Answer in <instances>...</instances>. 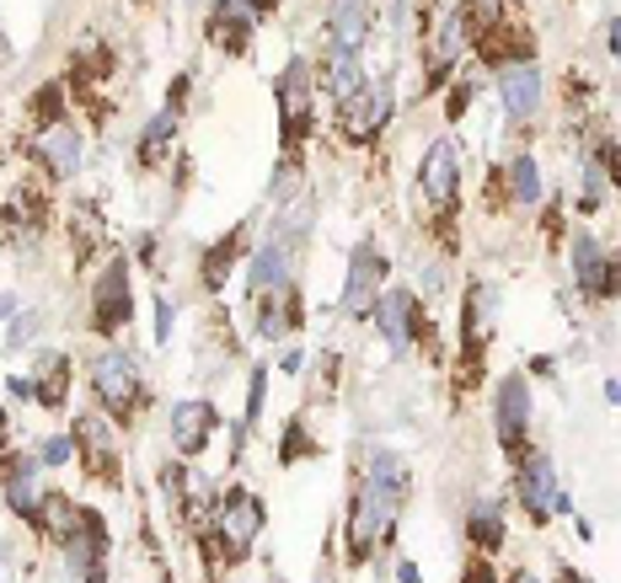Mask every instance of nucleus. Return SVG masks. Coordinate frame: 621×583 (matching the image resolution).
Returning <instances> with one entry per match:
<instances>
[{
    "label": "nucleus",
    "instance_id": "nucleus-33",
    "mask_svg": "<svg viewBox=\"0 0 621 583\" xmlns=\"http://www.w3.org/2000/svg\"><path fill=\"white\" fill-rule=\"evenodd\" d=\"M172 338V300L166 295H155V342Z\"/></svg>",
    "mask_w": 621,
    "mask_h": 583
},
{
    "label": "nucleus",
    "instance_id": "nucleus-30",
    "mask_svg": "<svg viewBox=\"0 0 621 583\" xmlns=\"http://www.w3.org/2000/svg\"><path fill=\"white\" fill-rule=\"evenodd\" d=\"M263 397H268V365L252 369V386H247V429L263 418Z\"/></svg>",
    "mask_w": 621,
    "mask_h": 583
},
{
    "label": "nucleus",
    "instance_id": "nucleus-2",
    "mask_svg": "<svg viewBox=\"0 0 621 583\" xmlns=\"http://www.w3.org/2000/svg\"><path fill=\"white\" fill-rule=\"evenodd\" d=\"M92 391H96L102 412H108L113 423H134V412L145 407V380H140L134 359L119 354V348L92 354Z\"/></svg>",
    "mask_w": 621,
    "mask_h": 583
},
{
    "label": "nucleus",
    "instance_id": "nucleus-9",
    "mask_svg": "<svg viewBox=\"0 0 621 583\" xmlns=\"http://www.w3.org/2000/svg\"><path fill=\"white\" fill-rule=\"evenodd\" d=\"M568 252H573V284H579V295H590V300H617V289H621L617 252H605L594 236H573Z\"/></svg>",
    "mask_w": 621,
    "mask_h": 583
},
{
    "label": "nucleus",
    "instance_id": "nucleus-8",
    "mask_svg": "<svg viewBox=\"0 0 621 583\" xmlns=\"http://www.w3.org/2000/svg\"><path fill=\"white\" fill-rule=\"evenodd\" d=\"M493 423H498V444L509 456H526V433H530V380L526 375H503L498 380Z\"/></svg>",
    "mask_w": 621,
    "mask_h": 583
},
{
    "label": "nucleus",
    "instance_id": "nucleus-16",
    "mask_svg": "<svg viewBox=\"0 0 621 583\" xmlns=\"http://www.w3.org/2000/svg\"><path fill=\"white\" fill-rule=\"evenodd\" d=\"M279 119H284L289 145L310 129V64L306 60L284 64V75H279Z\"/></svg>",
    "mask_w": 621,
    "mask_h": 583
},
{
    "label": "nucleus",
    "instance_id": "nucleus-23",
    "mask_svg": "<svg viewBox=\"0 0 621 583\" xmlns=\"http://www.w3.org/2000/svg\"><path fill=\"white\" fill-rule=\"evenodd\" d=\"M242 242H247V225H236L231 236H220V242L204 252V268H198L204 289H225V278H231V268H236V252H242Z\"/></svg>",
    "mask_w": 621,
    "mask_h": 583
},
{
    "label": "nucleus",
    "instance_id": "nucleus-38",
    "mask_svg": "<svg viewBox=\"0 0 621 583\" xmlns=\"http://www.w3.org/2000/svg\"><path fill=\"white\" fill-rule=\"evenodd\" d=\"M509 583H541V579H536V573H526V567H520V573H509Z\"/></svg>",
    "mask_w": 621,
    "mask_h": 583
},
{
    "label": "nucleus",
    "instance_id": "nucleus-32",
    "mask_svg": "<svg viewBox=\"0 0 621 583\" xmlns=\"http://www.w3.org/2000/svg\"><path fill=\"white\" fill-rule=\"evenodd\" d=\"M295 177H301V166H295V155L279 166V177H274V187H268V198H284L289 187H295Z\"/></svg>",
    "mask_w": 621,
    "mask_h": 583
},
{
    "label": "nucleus",
    "instance_id": "nucleus-13",
    "mask_svg": "<svg viewBox=\"0 0 621 583\" xmlns=\"http://www.w3.org/2000/svg\"><path fill=\"white\" fill-rule=\"evenodd\" d=\"M247 284H252V300L263 295H279V289H295V246L289 242H263L252 252V268H247Z\"/></svg>",
    "mask_w": 621,
    "mask_h": 583
},
{
    "label": "nucleus",
    "instance_id": "nucleus-11",
    "mask_svg": "<svg viewBox=\"0 0 621 583\" xmlns=\"http://www.w3.org/2000/svg\"><path fill=\"white\" fill-rule=\"evenodd\" d=\"M466 32H471V17L461 11V0L435 17V28H429V86H445V75L466 54Z\"/></svg>",
    "mask_w": 621,
    "mask_h": 583
},
{
    "label": "nucleus",
    "instance_id": "nucleus-4",
    "mask_svg": "<svg viewBox=\"0 0 621 583\" xmlns=\"http://www.w3.org/2000/svg\"><path fill=\"white\" fill-rule=\"evenodd\" d=\"M391 108H397V86H391V81H365L354 96H343L338 102L343 140H354V145L375 140V134L386 129V119H391Z\"/></svg>",
    "mask_w": 621,
    "mask_h": 583
},
{
    "label": "nucleus",
    "instance_id": "nucleus-28",
    "mask_svg": "<svg viewBox=\"0 0 621 583\" xmlns=\"http://www.w3.org/2000/svg\"><path fill=\"white\" fill-rule=\"evenodd\" d=\"M172 134H177V108H161V113H155V119L145 123V134H140V145H134V155H140L145 166H151L155 155H161L166 145H172Z\"/></svg>",
    "mask_w": 621,
    "mask_h": 583
},
{
    "label": "nucleus",
    "instance_id": "nucleus-31",
    "mask_svg": "<svg viewBox=\"0 0 621 583\" xmlns=\"http://www.w3.org/2000/svg\"><path fill=\"white\" fill-rule=\"evenodd\" d=\"M471 96H477V81H461L456 92H450V102H445V113H450V123L466 119V108H471Z\"/></svg>",
    "mask_w": 621,
    "mask_h": 583
},
{
    "label": "nucleus",
    "instance_id": "nucleus-25",
    "mask_svg": "<svg viewBox=\"0 0 621 583\" xmlns=\"http://www.w3.org/2000/svg\"><path fill=\"white\" fill-rule=\"evenodd\" d=\"M64 397H70V359L64 354H43V369L32 375V401H43L54 412V407H64Z\"/></svg>",
    "mask_w": 621,
    "mask_h": 583
},
{
    "label": "nucleus",
    "instance_id": "nucleus-5",
    "mask_svg": "<svg viewBox=\"0 0 621 583\" xmlns=\"http://www.w3.org/2000/svg\"><path fill=\"white\" fill-rule=\"evenodd\" d=\"M386 274H391V263H386V252L375 242H359L354 246V257H348V278H343V310L348 316H370L375 300H380V289H386Z\"/></svg>",
    "mask_w": 621,
    "mask_h": 583
},
{
    "label": "nucleus",
    "instance_id": "nucleus-15",
    "mask_svg": "<svg viewBox=\"0 0 621 583\" xmlns=\"http://www.w3.org/2000/svg\"><path fill=\"white\" fill-rule=\"evenodd\" d=\"M220 429V412H215V401H177L172 407V444H177V456H204L210 450V439H215Z\"/></svg>",
    "mask_w": 621,
    "mask_h": 583
},
{
    "label": "nucleus",
    "instance_id": "nucleus-29",
    "mask_svg": "<svg viewBox=\"0 0 621 583\" xmlns=\"http://www.w3.org/2000/svg\"><path fill=\"white\" fill-rule=\"evenodd\" d=\"M70 456H75V433H49L38 444V461L43 466H70Z\"/></svg>",
    "mask_w": 621,
    "mask_h": 583
},
{
    "label": "nucleus",
    "instance_id": "nucleus-7",
    "mask_svg": "<svg viewBox=\"0 0 621 583\" xmlns=\"http://www.w3.org/2000/svg\"><path fill=\"white\" fill-rule=\"evenodd\" d=\"M370 316H375V327H380V338L391 342L397 354H407V348L418 342V333H424V306H418V295L403 289V284H397V289L386 284Z\"/></svg>",
    "mask_w": 621,
    "mask_h": 583
},
{
    "label": "nucleus",
    "instance_id": "nucleus-39",
    "mask_svg": "<svg viewBox=\"0 0 621 583\" xmlns=\"http://www.w3.org/2000/svg\"><path fill=\"white\" fill-rule=\"evenodd\" d=\"M0 316H17V300L11 295H0Z\"/></svg>",
    "mask_w": 621,
    "mask_h": 583
},
{
    "label": "nucleus",
    "instance_id": "nucleus-40",
    "mask_svg": "<svg viewBox=\"0 0 621 583\" xmlns=\"http://www.w3.org/2000/svg\"><path fill=\"white\" fill-rule=\"evenodd\" d=\"M0 583H6V573H0Z\"/></svg>",
    "mask_w": 621,
    "mask_h": 583
},
{
    "label": "nucleus",
    "instance_id": "nucleus-27",
    "mask_svg": "<svg viewBox=\"0 0 621 583\" xmlns=\"http://www.w3.org/2000/svg\"><path fill=\"white\" fill-rule=\"evenodd\" d=\"M365 86V64H359V49H333L327 54V92L338 96H354Z\"/></svg>",
    "mask_w": 621,
    "mask_h": 583
},
{
    "label": "nucleus",
    "instance_id": "nucleus-35",
    "mask_svg": "<svg viewBox=\"0 0 621 583\" xmlns=\"http://www.w3.org/2000/svg\"><path fill=\"white\" fill-rule=\"evenodd\" d=\"M6 391H11L17 401H28L32 397V375H11V380H6Z\"/></svg>",
    "mask_w": 621,
    "mask_h": 583
},
{
    "label": "nucleus",
    "instance_id": "nucleus-1",
    "mask_svg": "<svg viewBox=\"0 0 621 583\" xmlns=\"http://www.w3.org/2000/svg\"><path fill=\"white\" fill-rule=\"evenodd\" d=\"M403 488H407L403 456L375 450L370 466H365V488L354 492L348 524H343V546H348V562H354V567H365V562L391 541L397 514H403Z\"/></svg>",
    "mask_w": 621,
    "mask_h": 583
},
{
    "label": "nucleus",
    "instance_id": "nucleus-14",
    "mask_svg": "<svg viewBox=\"0 0 621 583\" xmlns=\"http://www.w3.org/2000/svg\"><path fill=\"white\" fill-rule=\"evenodd\" d=\"M418 187H424V198L439 204V209H450L456 204V187H461V155L450 140H435L429 151H424V166H418Z\"/></svg>",
    "mask_w": 621,
    "mask_h": 583
},
{
    "label": "nucleus",
    "instance_id": "nucleus-22",
    "mask_svg": "<svg viewBox=\"0 0 621 583\" xmlns=\"http://www.w3.org/2000/svg\"><path fill=\"white\" fill-rule=\"evenodd\" d=\"M466 541L477 546V556H493L503 546V509H498L493 498H477L466 509Z\"/></svg>",
    "mask_w": 621,
    "mask_h": 583
},
{
    "label": "nucleus",
    "instance_id": "nucleus-17",
    "mask_svg": "<svg viewBox=\"0 0 621 583\" xmlns=\"http://www.w3.org/2000/svg\"><path fill=\"white\" fill-rule=\"evenodd\" d=\"M38 471H43V461H32V456L6 461V503L28 524H43V503H49V492L38 488Z\"/></svg>",
    "mask_w": 621,
    "mask_h": 583
},
{
    "label": "nucleus",
    "instance_id": "nucleus-21",
    "mask_svg": "<svg viewBox=\"0 0 621 583\" xmlns=\"http://www.w3.org/2000/svg\"><path fill=\"white\" fill-rule=\"evenodd\" d=\"M75 444H81V461H86V471H102V477H108V482H119V471H113V444H108V423H102V418H81V423H75Z\"/></svg>",
    "mask_w": 621,
    "mask_h": 583
},
{
    "label": "nucleus",
    "instance_id": "nucleus-36",
    "mask_svg": "<svg viewBox=\"0 0 621 583\" xmlns=\"http://www.w3.org/2000/svg\"><path fill=\"white\" fill-rule=\"evenodd\" d=\"M397 583H418V567H413V562H403V567H397Z\"/></svg>",
    "mask_w": 621,
    "mask_h": 583
},
{
    "label": "nucleus",
    "instance_id": "nucleus-12",
    "mask_svg": "<svg viewBox=\"0 0 621 583\" xmlns=\"http://www.w3.org/2000/svg\"><path fill=\"white\" fill-rule=\"evenodd\" d=\"M493 86L503 96V113L515 123H530L541 113V70H536V60H503Z\"/></svg>",
    "mask_w": 621,
    "mask_h": 583
},
{
    "label": "nucleus",
    "instance_id": "nucleus-26",
    "mask_svg": "<svg viewBox=\"0 0 621 583\" xmlns=\"http://www.w3.org/2000/svg\"><path fill=\"white\" fill-rule=\"evenodd\" d=\"M503 183H509V204H520V209L541 204V166H536V155H515L503 166Z\"/></svg>",
    "mask_w": 621,
    "mask_h": 583
},
{
    "label": "nucleus",
    "instance_id": "nucleus-3",
    "mask_svg": "<svg viewBox=\"0 0 621 583\" xmlns=\"http://www.w3.org/2000/svg\"><path fill=\"white\" fill-rule=\"evenodd\" d=\"M263 524H268V509H263V498L247 488H231L225 498L215 503V530H220V546H225V562H242L252 552V541L263 535Z\"/></svg>",
    "mask_w": 621,
    "mask_h": 583
},
{
    "label": "nucleus",
    "instance_id": "nucleus-20",
    "mask_svg": "<svg viewBox=\"0 0 621 583\" xmlns=\"http://www.w3.org/2000/svg\"><path fill=\"white\" fill-rule=\"evenodd\" d=\"M370 22H375L370 0H333L327 6V38H333V49H359L370 38Z\"/></svg>",
    "mask_w": 621,
    "mask_h": 583
},
{
    "label": "nucleus",
    "instance_id": "nucleus-34",
    "mask_svg": "<svg viewBox=\"0 0 621 583\" xmlns=\"http://www.w3.org/2000/svg\"><path fill=\"white\" fill-rule=\"evenodd\" d=\"M301 450H306V433H301V423H295V429H289V439H284V450H279V461L289 466L295 461V456H301Z\"/></svg>",
    "mask_w": 621,
    "mask_h": 583
},
{
    "label": "nucleus",
    "instance_id": "nucleus-24",
    "mask_svg": "<svg viewBox=\"0 0 621 583\" xmlns=\"http://www.w3.org/2000/svg\"><path fill=\"white\" fill-rule=\"evenodd\" d=\"M488 316H493V289L488 284H471L466 289V359H477L482 354V342H488Z\"/></svg>",
    "mask_w": 621,
    "mask_h": 583
},
{
    "label": "nucleus",
    "instance_id": "nucleus-37",
    "mask_svg": "<svg viewBox=\"0 0 621 583\" xmlns=\"http://www.w3.org/2000/svg\"><path fill=\"white\" fill-rule=\"evenodd\" d=\"M558 583H590V579H584V573H573V567H562Z\"/></svg>",
    "mask_w": 621,
    "mask_h": 583
},
{
    "label": "nucleus",
    "instance_id": "nucleus-18",
    "mask_svg": "<svg viewBox=\"0 0 621 583\" xmlns=\"http://www.w3.org/2000/svg\"><path fill=\"white\" fill-rule=\"evenodd\" d=\"M38 161L49 177H75L81 172V134L70 123H43L38 134Z\"/></svg>",
    "mask_w": 621,
    "mask_h": 583
},
{
    "label": "nucleus",
    "instance_id": "nucleus-19",
    "mask_svg": "<svg viewBox=\"0 0 621 583\" xmlns=\"http://www.w3.org/2000/svg\"><path fill=\"white\" fill-rule=\"evenodd\" d=\"M263 11H268V0H215V43L242 54Z\"/></svg>",
    "mask_w": 621,
    "mask_h": 583
},
{
    "label": "nucleus",
    "instance_id": "nucleus-6",
    "mask_svg": "<svg viewBox=\"0 0 621 583\" xmlns=\"http://www.w3.org/2000/svg\"><path fill=\"white\" fill-rule=\"evenodd\" d=\"M515 492H520V503H526V514L536 524H547L552 514H558V466L547 461V456H515Z\"/></svg>",
    "mask_w": 621,
    "mask_h": 583
},
{
    "label": "nucleus",
    "instance_id": "nucleus-10",
    "mask_svg": "<svg viewBox=\"0 0 621 583\" xmlns=\"http://www.w3.org/2000/svg\"><path fill=\"white\" fill-rule=\"evenodd\" d=\"M92 321L96 333H119L134 321V295H129V263L124 257H113L92 284Z\"/></svg>",
    "mask_w": 621,
    "mask_h": 583
}]
</instances>
